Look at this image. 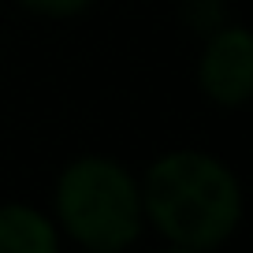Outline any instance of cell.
Segmentation results:
<instances>
[{
    "label": "cell",
    "instance_id": "3957f363",
    "mask_svg": "<svg viewBox=\"0 0 253 253\" xmlns=\"http://www.w3.org/2000/svg\"><path fill=\"white\" fill-rule=\"evenodd\" d=\"M198 82L216 104L242 108L253 93V38L242 26L212 34L198 63Z\"/></svg>",
    "mask_w": 253,
    "mask_h": 253
},
{
    "label": "cell",
    "instance_id": "5b68a950",
    "mask_svg": "<svg viewBox=\"0 0 253 253\" xmlns=\"http://www.w3.org/2000/svg\"><path fill=\"white\" fill-rule=\"evenodd\" d=\"M23 8L38 11V15H52V19H71V15H82L86 8H93L97 0H19Z\"/></svg>",
    "mask_w": 253,
    "mask_h": 253
},
{
    "label": "cell",
    "instance_id": "277c9868",
    "mask_svg": "<svg viewBox=\"0 0 253 253\" xmlns=\"http://www.w3.org/2000/svg\"><path fill=\"white\" fill-rule=\"evenodd\" d=\"M56 227L30 205H0V253H56Z\"/></svg>",
    "mask_w": 253,
    "mask_h": 253
},
{
    "label": "cell",
    "instance_id": "7a4b0ae2",
    "mask_svg": "<svg viewBox=\"0 0 253 253\" xmlns=\"http://www.w3.org/2000/svg\"><path fill=\"white\" fill-rule=\"evenodd\" d=\"M63 231L97 253H119L142 235V190L112 157H79L56 182Z\"/></svg>",
    "mask_w": 253,
    "mask_h": 253
},
{
    "label": "cell",
    "instance_id": "6da1fadb",
    "mask_svg": "<svg viewBox=\"0 0 253 253\" xmlns=\"http://www.w3.org/2000/svg\"><path fill=\"white\" fill-rule=\"evenodd\" d=\"M142 212L168 242L182 250H212L235 235L242 220V194L223 160L179 149L145 171Z\"/></svg>",
    "mask_w": 253,
    "mask_h": 253
}]
</instances>
